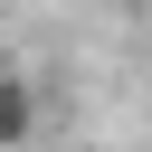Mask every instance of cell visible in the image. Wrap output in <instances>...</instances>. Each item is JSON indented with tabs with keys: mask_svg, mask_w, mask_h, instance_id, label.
I'll list each match as a JSON object with an SVG mask.
<instances>
[{
	"mask_svg": "<svg viewBox=\"0 0 152 152\" xmlns=\"http://www.w3.org/2000/svg\"><path fill=\"white\" fill-rule=\"evenodd\" d=\"M28 142H38V86L0 66V152H28Z\"/></svg>",
	"mask_w": 152,
	"mask_h": 152,
	"instance_id": "1",
	"label": "cell"
}]
</instances>
